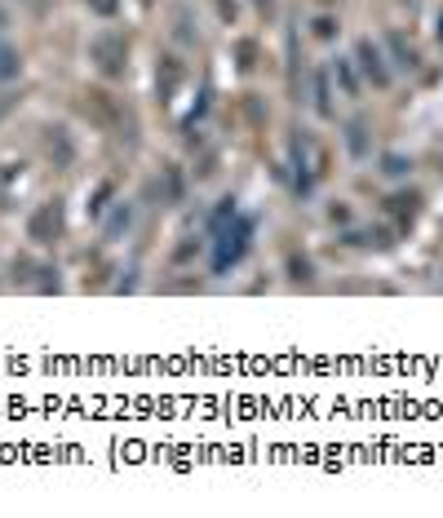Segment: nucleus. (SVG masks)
I'll list each match as a JSON object with an SVG mask.
<instances>
[{
  "mask_svg": "<svg viewBox=\"0 0 443 518\" xmlns=\"http://www.w3.org/2000/svg\"><path fill=\"white\" fill-rule=\"evenodd\" d=\"M253 240V222L235 213V200H222V208L213 213V270L226 275L231 266H240V258L249 253Z\"/></svg>",
  "mask_w": 443,
  "mask_h": 518,
  "instance_id": "nucleus-1",
  "label": "nucleus"
},
{
  "mask_svg": "<svg viewBox=\"0 0 443 518\" xmlns=\"http://www.w3.org/2000/svg\"><path fill=\"white\" fill-rule=\"evenodd\" d=\"M80 111H85L98 129H107L115 142H124V147L138 142V120H133V111L120 103L115 94H107V89H85V94H80Z\"/></svg>",
  "mask_w": 443,
  "mask_h": 518,
  "instance_id": "nucleus-2",
  "label": "nucleus"
},
{
  "mask_svg": "<svg viewBox=\"0 0 443 518\" xmlns=\"http://www.w3.org/2000/svg\"><path fill=\"white\" fill-rule=\"evenodd\" d=\"M89 62L98 67V76H107V80H124L129 76V36L124 32H98L94 41H89Z\"/></svg>",
  "mask_w": 443,
  "mask_h": 518,
  "instance_id": "nucleus-3",
  "label": "nucleus"
},
{
  "mask_svg": "<svg viewBox=\"0 0 443 518\" xmlns=\"http://www.w3.org/2000/svg\"><path fill=\"white\" fill-rule=\"evenodd\" d=\"M62 231H67V208H62V200H45V204L32 208V217H27V240H32L36 249H54L58 240H62Z\"/></svg>",
  "mask_w": 443,
  "mask_h": 518,
  "instance_id": "nucleus-4",
  "label": "nucleus"
},
{
  "mask_svg": "<svg viewBox=\"0 0 443 518\" xmlns=\"http://www.w3.org/2000/svg\"><path fill=\"white\" fill-rule=\"evenodd\" d=\"M41 156L67 173V168L76 164V138H71L62 124H45V129H41Z\"/></svg>",
  "mask_w": 443,
  "mask_h": 518,
  "instance_id": "nucleus-5",
  "label": "nucleus"
},
{
  "mask_svg": "<svg viewBox=\"0 0 443 518\" xmlns=\"http://www.w3.org/2000/svg\"><path fill=\"white\" fill-rule=\"evenodd\" d=\"M355 58H359L364 80H368L373 89H386V85H390V67H386V58H382V50H377L373 41H359V45H355Z\"/></svg>",
  "mask_w": 443,
  "mask_h": 518,
  "instance_id": "nucleus-6",
  "label": "nucleus"
},
{
  "mask_svg": "<svg viewBox=\"0 0 443 518\" xmlns=\"http://www.w3.org/2000/svg\"><path fill=\"white\" fill-rule=\"evenodd\" d=\"M177 85H182V62H177V58H160V67H156V89H160V103H173Z\"/></svg>",
  "mask_w": 443,
  "mask_h": 518,
  "instance_id": "nucleus-7",
  "label": "nucleus"
},
{
  "mask_svg": "<svg viewBox=\"0 0 443 518\" xmlns=\"http://www.w3.org/2000/svg\"><path fill=\"white\" fill-rule=\"evenodd\" d=\"M173 41H177V45H186V50L200 41L195 18H191V9H186V5H173Z\"/></svg>",
  "mask_w": 443,
  "mask_h": 518,
  "instance_id": "nucleus-8",
  "label": "nucleus"
},
{
  "mask_svg": "<svg viewBox=\"0 0 443 518\" xmlns=\"http://www.w3.org/2000/svg\"><path fill=\"white\" fill-rule=\"evenodd\" d=\"M23 76V53L14 50L9 41H0V85L5 80H18Z\"/></svg>",
  "mask_w": 443,
  "mask_h": 518,
  "instance_id": "nucleus-9",
  "label": "nucleus"
},
{
  "mask_svg": "<svg viewBox=\"0 0 443 518\" xmlns=\"http://www.w3.org/2000/svg\"><path fill=\"white\" fill-rule=\"evenodd\" d=\"M332 80L346 89V98H359V76H355V62L337 58V62H332Z\"/></svg>",
  "mask_w": 443,
  "mask_h": 518,
  "instance_id": "nucleus-10",
  "label": "nucleus"
},
{
  "mask_svg": "<svg viewBox=\"0 0 443 518\" xmlns=\"http://www.w3.org/2000/svg\"><path fill=\"white\" fill-rule=\"evenodd\" d=\"M386 45H390V53H394V67H399V71H417V62H421V58H417V50H412L403 36H390Z\"/></svg>",
  "mask_w": 443,
  "mask_h": 518,
  "instance_id": "nucleus-11",
  "label": "nucleus"
},
{
  "mask_svg": "<svg viewBox=\"0 0 443 518\" xmlns=\"http://www.w3.org/2000/svg\"><path fill=\"white\" fill-rule=\"evenodd\" d=\"M364 133H368L364 120H350V124H346V147H350V156H364V151H368V138H364Z\"/></svg>",
  "mask_w": 443,
  "mask_h": 518,
  "instance_id": "nucleus-12",
  "label": "nucleus"
},
{
  "mask_svg": "<svg viewBox=\"0 0 443 518\" xmlns=\"http://www.w3.org/2000/svg\"><path fill=\"white\" fill-rule=\"evenodd\" d=\"M355 244H368V249H390V231H386V226L364 231V235H355Z\"/></svg>",
  "mask_w": 443,
  "mask_h": 518,
  "instance_id": "nucleus-13",
  "label": "nucleus"
},
{
  "mask_svg": "<svg viewBox=\"0 0 443 518\" xmlns=\"http://www.w3.org/2000/svg\"><path fill=\"white\" fill-rule=\"evenodd\" d=\"M417 204H421V195H394V200H390V208H394L399 217H408V222L417 217Z\"/></svg>",
  "mask_w": 443,
  "mask_h": 518,
  "instance_id": "nucleus-14",
  "label": "nucleus"
},
{
  "mask_svg": "<svg viewBox=\"0 0 443 518\" xmlns=\"http://www.w3.org/2000/svg\"><path fill=\"white\" fill-rule=\"evenodd\" d=\"M124 226H129V204H115V213H111V222H107V231H103V235H107V240H115Z\"/></svg>",
  "mask_w": 443,
  "mask_h": 518,
  "instance_id": "nucleus-15",
  "label": "nucleus"
},
{
  "mask_svg": "<svg viewBox=\"0 0 443 518\" xmlns=\"http://www.w3.org/2000/svg\"><path fill=\"white\" fill-rule=\"evenodd\" d=\"M107 200H111V182H103V186H98V195H94V204H89V213H94V217H103V213H107Z\"/></svg>",
  "mask_w": 443,
  "mask_h": 518,
  "instance_id": "nucleus-16",
  "label": "nucleus"
},
{
  "mask_svg": "<svg viewBox=\"0 0 443 518\" xmlns=\"http://www.w3.org/2000/svg\"><path fill=\"white\" fill-rule=\"evenodd\" d=\"M253 58H258V45H253V41H240V67H244V71H253V67H258Z\"/></svg>",
  "mask_w": 443,
  "mask_h": 518,
  "instance_id": "nucleus-17",
  "label": "nucleus"
},
{
  "mask_svg": "<svg viewBox=\"0 0 443 518\" xmlns=\"http://www.w3.org/2000/svg\"><path fill=\"white\" fill-rule=\"evenodd\" d=\"M98 18H115V9H120V0H85Z\"/></svg>",
  "mask_w": 443,
  "mask_h": 518,
  "instance_id": "nucleus-18",
  "label": "nucleus"
},
{
  "mask_svg": "<svg viewBox=\"0 0 443 518\" xmlns=\"http://www.w3.org/2000/svg\"><path fill=\"white\" fill-rule=\"evenodd\" d=\"M288 266H293V279H297V284H302V279H311V261H306V258H293Z\"/></svg>",
  "mask_w": 443,
  "mask_h": 518,
  "instance_id": "nucleus-19",
  "label": "nucleus"
},
{
  "mask_svg": "<svg viewBox=\"0 0 443 518\" xmlns=\"http://www.w3.org/2000/svg\"><path fill=\"white\" fill-rule=\"evenodd\" d=\"M315 94H320V115H332V106H329V85H324V76L315 80Z\"/></svg>",
  "mask_w": 443,
  "mask_h": 518,
  "instance_id": "nucleus-20",
  "label": "nucleus"
},
{
  "mask_svg": "<svg viewBox=\"0 0 443 518\" xmlns=\"http://www.w3.org/2000/svg\"><path fill=\"white\" fill-rule=\"evenodd\" d=\"M332 32H337L332 18H320V23H315V36H320V41H332Z\"/></svg>",
  "mask_w": 443,
  "mask_h": 518,
  "instance_id": "nucleus-21",
  "label": "nucleus"
},
{
  "mask_svg": "<svg viewBox=\"0 0 443 518\" xmlns=\"http://www.w3.org/2000/svg\"><path fill=\"white\" fill-rule=\"evenodd\" d=\"M386 173H394V177H399V173H403V159L390 156V159H386Z\"/></svg>",
  "mask_w": 443,
  "mask_h": 518,
  "instance_id": "nucleus-22",
  "label": "nucleus"
},
{
  "mask_svg": "<svg viewBox=\"0 0 443 518\" xmlns=\"http://www.w3.org/2000/svg\"><path fill=\"white\" fill-rule=\"evenodd\" d=\"M5 27H9V9L0 5V32H5Z\"/></svg>",
  "mask_w": 443,
  "mask_h": 518,
  "instance_id": "nucleus-23",
  "label": "nucleus"
},
{
  "mask_svg": "<svg viewBox=\"0 0 443 518\" xmlns=\"http://www.w3.org/2000/svg\"><path fill=\"white\" fill-rule=\"evenodd\" d=\"M258 9H262V14H271V0H258Z\"/></svg>",
  "mask_w": 443,
  "mask_h": 518,
  "instance_id": "nucleus-24",
  "label": "nucleus"
},
{
  "mask_svg": "<svg viewBox=\"0 0 443 518\" xmlns=\"http://www.w3.org/2000/svg\"><path fill=\"white\" fill-rule=\"evenodd\" d=\"M439 36H443V14H439Z\"/></svg>",
  "mask_w": 443,
  "mask_h": 518,
  "instance_id": "nucleus-25",
  "label": "nucleus"
},
{
  "mask_svg": "<svg viewBox=\"0 0 443 518\" xmlns=\"http://www.w3.org/2000/svg\"><path fill=\"white\" fill-rule=\"evenodd\" d=\"M138 5H156V0H138Z\"/></svg>",
  "mask_w": 443,
  "mask_h": 518,
  "instance_id": "nucleus-26",
  "label": "nucleus"
}]
</instances>
